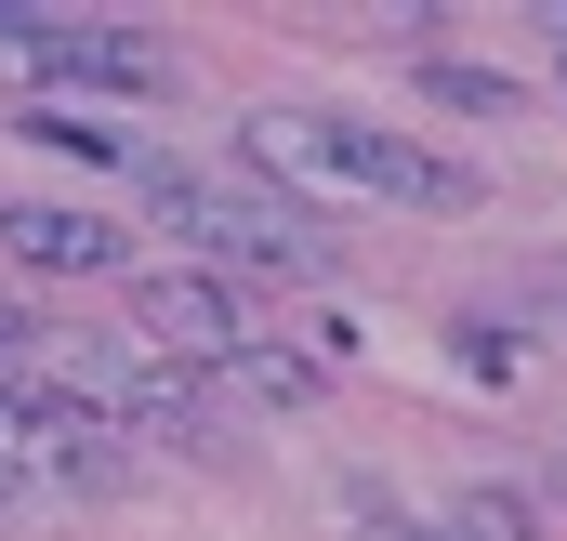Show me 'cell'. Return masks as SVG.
I'll return each instance as SVG.
<instances>
[{"label":"cell","mask_w":567,"mask_h":541,"mask_svg":"<svg viewBox=\"0 0 567 541\" xmlns=\"http://www.w3.org/2000/svg\"><path fill=\"white\" fill-rule=\"evenodd\" d=\"M133 185H145V212H158L172 238H198L212 265H251V277H317L330 265V225H317L303 198H278L265 172H238V159H172V145H145Z\"/></svg>","instance_id":"1"},{"label":"cell","mask_w":567,"mask_h":541,"mask_svg":"<svg viewBox=\"0 0 567 541\" xmlns=\"http://www.w3.org/2000/svg\"><path fill=\"white\" fill-rule=\"evenodd\" d=\"M238 172H265V185H317V198H410V212H462L475 198V172L462 159H435L410 133H370V120H317V106H265L251 133H238Z\"/></svg>","instance_id":"2"},{"label":"cell","mask_w":567,"mask_h":541,"mask_svg":"<svg viewBox=\"0 0 567 541\" xmlns=\"http://www.w3.org/2000/svg\"><path fill=\"white\" fill-rule=\"evenodd\" d=\"M0 40L27 53V93H172V40H145V27H106V13H27V0H0Z\"/></svg>","instance_id":"3"},{"label":"cell","mask_w":567,"mask_h":541,"mask_svg":"<svg viewBox=\"0 0 567 541\" xmlns=\"http://www.w3.org/2000/svg\"><path fill=\"white\" fill-rule=\"evenodd\" d=\"M133 344H145V357H172V370H225V357H251L265 330H251V304H238L225 277L145 265V277H133Z\"/></svg>","instance_id":"4"},{"label":"cell","mask_w":567,"mask_h":541,"mask_svg":"<svg viewBox=\"0 0 567 541\" xmlns=\"http://www.w3.org/2000/svg\"><path fill=\"white\" fill-rule=\"evenodd\" d=\"M0 252L40 265V277H120L133 265V238L106 212H66V198H0Z\"/></svg>","instance_id":"5"},{"label":"cell","mask_w":567,"mask_h":541,"mask_svg":"<svg viewBox=\"0 0 567 541\" xmlns=\"http://www.w3.org/2000/svg\"><path fill=\"white\" fill-rule=\"evenodd\" d=\"M423 541H542V502L528 489H449L423 516Z\"/></svg>","instance_id":"6"},{"label":"cell","mask_w":567,"mask_h":541,"mask_svg":"<svg viewBox=\"0 0 567 541\" xmlns=\"http://www.w3.org/2000/svg\"><path fill=\"white\" fill-rule=\"evenodd\" d=\"M27 133L80 145V159H120V172L145 159V133H120V120H106V106H80V93H27Z\"/></svg>","instance_id":"7"},{"label":"cell","mask_w":567,"mask_h":541,"mask_svg":"<svg viewBox=\"0 0 567 541\" xmlns=\"http://www.w3.org/2000/svg\"><path fill=\"white\" fill-rule=\"evenodd\" d=\"M225 397H251V409H303V397H317V357L251 344V357H225Z\"/></svg>","instance_id":"8"},{"label":"cell","mask_w":567,"mask_h":541,"mask_svg":"<svg viewBox=\"0 0 567 541\" xmlns=\"http://www.w3.org/2000/svg\"><path fill=\"white\" fill-rule=\"evenodd\" d=\"M423 93L435 106H475V120H515V80L475 67V53H423Z\"/></svg>","instance_id":"9"},{"label":"cell","mask_w":567,"mask_h":541,"mask_svg":"<svg viewBox=\"0 0 567 541\" xmlns=\"http://www.w3.org/2000/svg\"><path fill=\"white\" fill-rule=\"evenodd\" d=\"M542 27H555V53H567V0H555V13H542Z\"/></svg>","instance_id":"10"}]
</instances>
